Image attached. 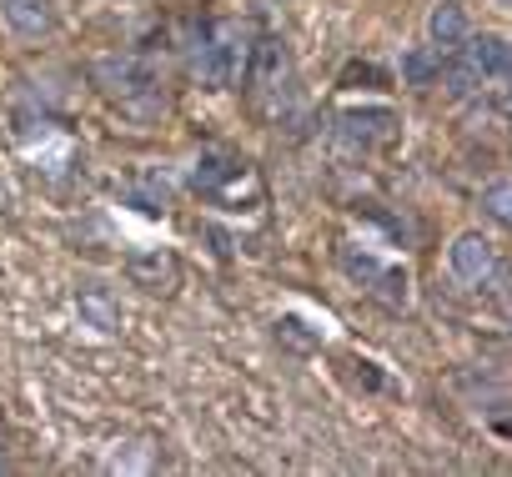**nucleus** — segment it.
I'll list each match as a JSON object with an SVG mask.
<instances>
[{"mask_svg": "<svg viewBox=\"0 0 512 477\" xmlns=\"http://www.w3.org/2000/svg\"><path fill=\"white\" fill-rule=\"evenodd\" d=\"M427 36H432V46L457 51L462 36H467V11L457 6V0H442V6L432 11V21H427Z\"/></svg>", "mask_w": 512, "mask_h": 477, "instance_id": "6", "label": "nucleus"}, {"mask_svg": "<svg viewBox=\"0 0 512 477\" xmlns=\"http://www.w3.org/2000/svg\"><path fill=\"white\" fill-rule=\"evenodd\" d=\"M0 16H6V26L26 41H41L51 36L56 26V11H51V0H0Z\"/></svg>", "mask_w": 512, "mask_h": 477, "instance_id": "4", "label": "nucleus"}, {"mask_svg": "<svg viewBox=\"0 0 512 477\" xmlns=\"http://www.w3.org/2000/svg\"><path fill=\"white\" fill-rule=\"evenodd\" d=\"M497 6H512V0H497Z\"/></svg>", "mask_w": 512, "mask_h": 477, "instance_id": "14", "label": "nucleus"}, {"mask_svg": "<svg viewBox=\"0 0 512 477\" xmlns=\"http://www.w3.org/2000/svg\"><path fill=\"white\" fill-rule=\"evenodd\" d=\"M96 81H106V91H131V61H101Z\"/></svg>", "mask_w": 512, "mask_h": 477, "instance_id": "12", "label": "nucleus"}, {"mask_svg": "<svg viewBox=\"0 0 512 477\" xmlns=\"http://www.w3.org/2000/svg\"><path fill=\"white\" fill-rule=\"evenodd\" d=\"M437 71H442V61H437V51H432V46H417V51H407V56H402V81H407L412 91L437 86Z\"/></svg>", "mask_w": 512, "mask_h": 477, "instance_id": "7", "label": "nucleus"}, {"mask_svg": "<svg viewBox=\"0 0 512 477\" xmlns=\"http://www.w3.org/2000/svg\"><path fill=\"white\" fill-rule=\"evenodd\" d=\"M367 287H377V297H382L387 307H407V277H402V272H377Z\"/></svg>", "mask_w": 512, "mask_h": 477, "instance_id": "11", "label": "nucleus"}, {"mask_svg": "<svg viewBox=\"0 0 512 477\" xmlns=\"http://www.w3.org/2000/svg\"><path fill=\"white\" fill-rule=\"evenodd\" d=\"M462 61L482 76V81H502L507 76V61H512V51H507V41L502 36H462Z\"/></svg>", "mask_w": 512, "mask_h": 477, "instance_id": "3", "label": "nucleus"}, {"mask_svg": "<svg viewBox=\"0 0 512 477\" xmlns=\"http://www.w3.org/2000/svg\"><path fill=\"white\" fill-rule=\"evenodd\" d=\"M277 337H282L292 352H312V347L322 342L317 332H307V322H302V317H282V322H277Z\"/></svg>", "mask_w": 512, "mask_h": 477, "instance_id": "10", "label": "nucleus"}, {"mask_svg": "<svg viewBox=\"0 0 512 477\" xmlns=\"http://www.w3.org/2000/svg\"><path fill=\"white\" fill-rule=\"evenodd\" d=\"M482 211H487L497 226H507V221H512V186H507V181H492V186L482 191Z\"/></svg>", "mask_w": 512, "mask_h": 477, "instance_id": "9", "label": "nucleus"}, {"mask_svg": "<svg viewBox=\"0 0 512 477\" xmlns=\"http://www.w3.org/2000/svg\"><path fill=\"white\" fill-rule=\"evenodd\" d=\"M76 317L81 327H96V332H116L121 327V307L106 287H81L76 292Z\"/></svg>", "mask_w": 512, "mask_h": 477, "instance_id": "5", "label": "nucleus"}, {"mask_svg": "<svg viewBox=\"0 0 512 477\" xmlns=\"http://www.w3.org/2000/svg\"><path fill=\"white\" fill-rule=\"evenodd\" d=\"M437 81H442V91H447L452 101H467V96H477V91H482V76H477L467 61H452L447 71H437Z\"/></svg>", "mask_w": 512, "mask_h": 477, "instance_id": "8", "label": "nucleus"}, {"mask_svg": "<svg viewBox=\"0 0 512 477\" xmlns=\"http://www.w3.org/2000/svg\"><path fill=\"white\" fill-rule=\"evenodd\" d=\"M126 277H131V287H141L151 297H166V292H176L181 267H176L171 252H131L126 257Z\"/></svg>", "mask_w": 512, "mask_h": 477, "instance_id": "2", "label": "nucleus"}, {"mask_svg": "<svg viewBox=\"0 0 512 477\" xmlns=\"http://www.w3.org/2000/svg\"><path fill=\"white\" fill-rule=\"evenodd\" d=\"M342 262H347V272H352V277H357V282H372V277H377V272H382V267H377V262H372V257H367V252H362V257H357V252H352V247H347V252H342Z\"/></svg>", "mask_w": 512, "mask_h": 477, "instance_id": "13", "label": "nucleus"}, {"mask_svg": "<svg viewBox=\"0 0 512 477\" xmlns=\"http://www.w3.org/2000/svg\"><path fill=\"white\" fill-rule=\"evenodd\" d=\"M447 267H452L457 282L482 287V282L492 277V267H497V252H492V242H487L482 231H462L457 242L447 247Z\"/></svg>", "mask_w": 512, "mask_h": 477, "instance_id": "1", "label": "nucleus"}]
</instances>
